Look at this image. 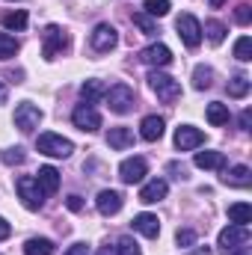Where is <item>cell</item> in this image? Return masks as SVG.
I'll return each mask as SVG.
<instances>
[{
    "mask_svg": "<svg viewBox=\"0 0 252 255\" xmlns=\"http://www.w3.org/2000/svg\"><path fill=\"white\" fill-rule=\"evenodd\" d=\"M145 80H148V86L157 92V98H160V101H166V104H172V101L181 95V83H178L175 77H169L166 71H157V68H151Z\"/></svg>",
    "mask_w": 252,
    "mask_h": 255,
    "instance_id": "cell-1",
    "label": "cell"
},
{
    "mask_svg": "<svg viewBox=\"0 0 252 255\" xmlns=\"http://www.w3.org/2000/svg\"><path fill=\"white\" fill-rule=\"evenodd\" d=\"M15 190H18V196H21V202H24L27 211H39V208L45 205V193L36 184L33 175H21V178L15 181Z\"/></svg>",
    "mask_w": 252,
    "mask_h": 255,
    "instance_id": "cell-2",
    "label": "cell"
},
{
    "mask_svg": "<svg viewBox=\"0 0 252 255\" xmlns=\"http://www.w3.org/2000/svg\"><path fill=\"white\" fill-rule=\"evenodd\" d=\"M65 48H68V33L60 24H48L45 33H42V54H45V60H54Z\"/></svg>",
    "mask_w": 252,
    "mask_h": 255,
    "instance_id": "cell-3",
    "label": "cell"
},
{
    "mask_svg": "<svg viewBox=\"0 0 252 255\" xmlns=\"http://www.w3.org/2000/svg\"><path fill=\"white\" fill-rule=\"evenodd\" d=\"M39 151L48 154V157H68L74 151V142L60 136V133H42L39 136Z\"/></svg>",
    "mask_w": 252,
    "mask_h": 255,
    "instance_id": "cell-4",
    "label": "cell"
},
{
    "mask_svg": "<svg viewBox=\"0 0 252 255\" xmlns=\"http://www.w3.org/2000/svg\"><path fill=\"white\" fill-rule=\"evenodd\" d=\"M104 98H107V107L113 110V113H127V110H133V89L127 86V83H116L110 92H104Z\"/></svg>",
    "mask_w": 252,
    "mask_h": 255,
    "instance_id": "cell-5",
    "label": "cell"
},
{
    "mask_svg": "<svg viewBox=\"0 0 252 255\" xmlns=\"http://www.w3.org/2000/svg\"><path fill=\"white\" fill-rule=\"evenodd\" d=\"M89 45H92L98 54L113 51V48L119 45V33H116V27H113V24H98V27L92 30V36H89Z\"/></svg>",
    "mask_w": 252,
    "mask_h": 255,
    "instance_id": "cell-6",
    "label": "cell"
},
{
    "mask_svg": "<svg viewBox=\"0 0 252 255\" xmlns=\"http://www.w3.org/2000/svg\"><path fill=\"white\" fill-rule=\"evenodd\" d=\"M175 30H178V36H181V42H184L187 48H199V45H202V24H199L193 15H178Z\"/></svg>",
    "mask_w": 252,
    "mask_h": 255,
    "instance_id": "cell-7",
    "label": "cell"
},
{
    "mask_svg": "<svg viewBox=\"0 0 252 255\" xmlns=\"http://www.w3.org/2000/svg\"><path fill=\"white\" fill-rule=\"evenodd\" d=\"M250 241V226H226L223 232H220V250L223 253H232V250H238V247H244Z\"/></svg>",
    "mask_w": 252,
    "mask_h": 255,
    "instance_id": "cell-8",
    "label": "cell"
},
{
    "mask_svg": "<svg viewBox=\"0 0 252 255\" xmlns=\"http://www.w3.org/2000/svg\"><path fill=\"white\" fill-rule=\"evenodd\" d=\"M71 122L74 128H80V130H98L101 128V113L92 107V104H77L74 107V113H71Z\"/></svg>",
    "mask_w": 252,
    "mask_h": 255,
    "instance_id": "cell-9",
    "label": "cell"
},
{
    "mask_svg": "<svg viewBox=\"0 0 252 255\" xmlns=\"http://www.w3.org/2000/svg\"><path fill=\"white\" fill-rule=\"evenodd\" d=\"M42 122V110L36 107V104H30V101H24V104H18L15 107V125L21 128L24 133H30V130H36Z\"/></svg>",
    "mask_w": 252,
    "mask_h": 255,
    "instance_id": "cell-10",
    "label": "cell"
},
{
    "mask_svg": "<svg viewBox=\"0 0 252 255\" xmlns=\"http://www.w3.org/2000/svg\"><path fill=\"white\" fill-rule=\"evenodd\" d=\"M139 60L145 65H151V68H166V65L172 63V51L166 48V45H148V48H142L139 51Z\"/></svg>",
    "mask_w": 252,
    "mask_h": 255,
    "instance_id": "cell-11",
    "label": "cell"
},
{
    "mask_svg": "<svg viewBox=\"0 0 252 255\" xmlns=\"http://www.w3.org/2000/svg\"><path fill=\"white\" fill-rule=\"evenodd\" d=\"M202 142H205V133H202L199 128L181 125L175 130V148H178V151H193V148H199Z\"/></svg>",
    "mask_w": 252,
    "mask_h": 255,
    "instance_id": "cell-12",
    "label": "cell"
},
{
    "mask_svg": "<svg viewBox=\"0 0 252 255\" xmlns=\"http://www.w3.org/2000/svg\"><path fill=\"white\" fill-rule=\"evenodd\" d=\"M145 172H148V163H145L142 157H127V160H122V166H119V178H122L125 184L142 181Z\"/></svg>",
    "mask_w": 252,
    "mask_h": 255,
    "instance_id": "cell-13",
    "label": "cell"
},
{
    "mask_svg": "<svg viewBox=\"0 0 252 255\" xmlns=\"http://www.w3.org/2000/svg\"><path fill=\"white\" fill-rule=\"evenodd\" d=\"M95 208H98V214H104V217L119 214V211H122V193L101 190V193H98V199H95Z\"/></svg>",
    "mask_w": 252,
    "mask_h": 255,
    "instance_id": "cell-14",
    "label": "cell"
},
{
    "mask_svg": "<svg viewBox=\"0 0 252 255\" xmlns=\"http://www.w3.org/2000/svg\"><path fill=\"white\" fill-rule=\"evenodd\" d=\"M36 184L42 187L45 196H54V193L60 190V172H57L54 166H39V172H36Z\"/></svg>",
    "mask_w": 252,
    "mask_h": 255,
    "instance_id": "cell-15",
    "label": "cell"
},
{
    "mask_svg": "<svg viewBox=\"0 0 252 255\" xmlns=\"http://www.w3.org/2000/svg\"><path fill=\"white\" fill-rule=\"evenodd\" d=\"M130 226H133V232H139V235H145V238H157V235H160V220H157L154 214H136V217L130 220Z\"/></svg>",
    "mask_w": 252,
    "mask_h": 255,
    "instance_id": "cell-16",
    "label": "cell"
},
{
    "mask_svg": "<svg viewBox=\"0 0 252 255\" xmlns=\"http://www.w3.org/2000/svg\"><path fill=\"white\" fill-rule=\"evenodd\" d=\"M166 190H169V187H166L163 178H151V181L139 190V202H142V205H154V202H160V199L166 196Z\"/></svg>",
    "mask_w": 252,
    "mask_h": 255,
    "instance_id": "cell-17",
    "label": "cell"
},
{
    "mask_svg": "<svg viewBox=\"0 0 252 255\" xmlns=\"http://www.w3.org/2000/svg\"><path fill=\"white\" fill-rule=\"evenodd\" d=\"M107 145L116 148V151L130 148V145H133V130H130V128H110V133H107Z\"/></svg>",
    "mask_w": 252,
    "mask_h": 255,
    "instance_id": "cell-18",
    "label": "cell"
},
{
    "mask_svg": "<svg viewBox=\"0 0 252 255\" xmlns=\"http://www.w3.org/2000/svg\"><path fill=\"white\" fill-rule=\"evenodd\" d=\"M223 181H226V184H232V187H250V184H252V172H250V166L238 163V166L226 169Z\"/></svg>",
    "mask_w": 252,
    "mask_h": 255,
    "instance_id": "cell-19",
    "label": "cell"
},
{
    "mask_svg": "<svg viewBox=\"0 0 252 255\" xmlns=\"http://www.w3.org/2000/svg\"><path fill=\"white\" fill-rule=\"evenodd\" d=\"M193 163L199 169H226V154L223 151H199Z\"/></svg>",
    "mask_w": 252,
    "mask_h": 255,
    "instance_id": "cell-20",
    "label": "cell"
},
{
    "mask_svg": "<svg viewBox=\"0 0 252 255\" xmlns=\"http://www.w3.org/2000/svg\"><path fill=\"white\" fill-rule=\"evenodd\" d=\"M139 136L148 139V142L160 139V136H163V119H160V116H145L142 125H139Z\"/></svg>",
    "mask_w": 252,
    "mask_h": 255,
    "instance_id": "cell-21",
    "label": "cell"
},
{
    "mask_svg": "<svg viewBox=\"0 0 252 255\" xmlns=\"http://www.w3.org/2000/svg\"><path fill=\"white\" fill-rule=\"evenodd\" d=\"M205 116H208V122L214 128L220 125H229V119H232V113H229V107L223 104V101H214V104H208V110H205Z\"/></svg>",
    "mask_w": 252,
    "mask_h": 255,
    "instance_id": "cell-22",
    "label": "cell"
},
{
    "mask_svg": "<svg viewBox=\"0 0 252 255\" xmlns=\"http://www.w3.org/2000/svg\"><path fill=\"white\" fill-rule=\"evenodd\" d=\"M229 220H232L235 226H250L252 223V205H247V202L229 205Z\"/></svg>",
    "mask_w": 252,
    "mask_h": 255,
    "instance_id": "cell-23",
    "label": "cell"
},
{
    "mask_svg": "<svg viewBox=\"0 0 252 255\" xmlns=\"http://www.w3.org/2000/svg\"><path fill=\"white\" fill-rule=\"evenodd\" d=\"M24 255H54V241L51 238H30L24 244Z\"/></svg>",
    "mask_w": 252,
    "mask_h": 255,
    "instance_id": "cell-24",
    "label": "cell"
},
{
    "mask_svg": "<svg viewBox=\"0 0 252 255\" xmlns=\"http://www.w3.org/2000/svg\"><path fill=\"white\" fill-rule=\"evenodd\" d=\"M104 92H107V89H104V83H101V80H95V77H92V80H86V83L80 86V95H83V101H86V104H95L98 98H104Z\"/></svg>",
    "mask_w": 252,
    "mask_h": 255,
    "instance_id": "cell-25",
    "label": "cell"
},
{
    "mask_svg": "<svg viewBox=\"0 0 252 255\" xmlns=\"http://www.w3.org/2000/svg\"><path fill=\"white\" fill-rule=\"evenodd\" d=\"M214 83V68L211 65H196L193 68V86L196 89H211Z\"/></svg>",
    "mask_w": 252,
    "mask_h": 255,
    "instance_id": "cell-26",
    "label": "cell"
},
{
    "mask_svg": "<svg viewBox=\"0 0 252 255\" xmlns=\"http://www.w3.org/2000/svg\"><path fill=\"white\" fill-rule=\"evenodd\" d=\"M229 95L232 98H247L250 95V77L247 74H235L229 80Z\"/></svg>",
    "mask_w": 252,
    "mask_h": 255,
    "instance_id": "cell-27",
    "label": "cell"
},
{
    "mask_svg": "<svg viewBox=\"0 0 252 255\" xmlns=\"http://www.w3.org/2000/svg\"><path fill=\"white\" fill-rule=\"evenodd\" d=\"M27 21H30V18H27L24 9H15V12H6V15H3V27H6V30H24Z\"/></svg>",
    "mask_w": 252,
    "mask_h": 255,
    "instance_id": "cell-28",
    "label": "cell"
},
{
    "mask_svg": "<svg viewBox=\"0 0 252 255\" xmlns=\"http://www.w3.org/2000/svg\"><path fill=\"white\" fill-rule=\"evenodd\" d=\"M202 33H208V42L211 45H223V39H226V24L223 21H205V30Z\"/></svg>",
    "mask_w": 252,
    "mask_h": 255,
    "instance_id": "cell-29",
    "label": "cell"
},
{
    "mask_svg": "<svg viewBox=\"0 0 252 255\" xmlns=\"http://www.w3.org/2000/svg\"><path fill=\"white\" fill-rule=\"evenodd\" d=\"M169 9H172V3H169V0H145V15L163 18V15H169Z\"/></svg>",
    "mask_w": 252,
    "mask_h": 255,
    "instance_id": "cell-30",
    "label": "cell"
},
{
    "mask_svg": "<svg viewBox=\"0 0 252 255\" xmlns=\"http://www.w3.org/2000/svg\"><path fill=\"white\" fill-rule=\"evenodd\" d=\"M15 54H18V42H15V36L0 33V60H9V57H15Z\"/></svg>",
    "mask_w": 252,
    "mask_h": 255,
    "instance_id": "cell-31",
    "label": "cell"
},
{
    "mask_svg": "<svg viewBox=\"0 0 252 255\" xmlns=\"http://www.w3.org/2000/svg\"><path fill=\"white\" fill-rule=\"evenodd\" d=\"M235 57H238L241 63H250L252 60V39L250 36H241V39L235 42Z\"/></svg>",
    "mask_w": 252,
    "mask_h": 255,
    "instance_id": "cell-32",
    "label": "cell"
},
{
    "mask_svg": "<svg viewBox=\"0 0 252 255\" xmlns=\"http://www.w3.org/2000/svg\"><path fill=\"white\" fill-rule=\"evenodd\" d=\"M133 24H136L145 36H154V33H157V24H154L151 15H145V12H133Z\"/></svg>",
    "mask_w": 252,
    "mask_h": 255,
    "instance_id": "cell-33",
    "label": "cell"
},
{
    "mask_svg": "<svg viewBox=\"0 0 252 255\" xmlns=\"http://www.w3.org/2000/svg\"><path fill=\"white\" fill-rule=\"evenodd\" d=\"M175 244H178L181 250H190V247L196 244V232H193V229H178V232H175Z\"/></svg>",
    "mask_w": 252,
    "mask_h": 255,
    "instance_id": "cell-34",
    "label": "cell"
},
{
    "mask_svg": "<svg viewBox=\"0 0 252 255\" xmlns=\"http://www.w3.org/2000/svg\"><path fill=\"white\" fill-rule=\"evenodd\" d=\"M235 21H238L241 27H247V24H250V21H252V6H250V3H241V6L235 9Z\"/></svg>",
    "mask_w": 252,
    "mask_h": 255,
    "instance_id": "cell-35",
    "label": "cell"
},
{
    "mask_svg": "<svg viewBox=\"0 0 252 255\" xmlns=\"http://www.w3.org/2000/svg\"><path fill=\"white\" fill-rule=\"evenodd\" d=\"M116 250H119V255H142V253H139V247H136V244H133L130 238H122Z\"/></svg>",
    "mask_w": 252,
    "mask_h": 255,
    "instance_id": "cell-36",
    "label": "cell"
},
{
    "mask_svg": "<svg viewBox=\"0 0 252 255\" xmlns=\"http://www.w3.org/2000/svg\"><path fill=\"white\" fill-rule=\"evenodd\" d=\"M24 157H27L24 148H9V151H3V160H6L9 166H12V163H24Z\"/></svg>",
    "mask_w": 252,
    "mask_h": 255,
    "instance_id": "cell-37",
    "label": "cell"
},
{
    "mask_svg": "<svg viewBox=\"0 0 252 255\" xmlns=\"http://www.w3.org/2000/svg\"><path fill=\"white\" fill-rule=\"evenodd\" d=\"M65 205H68V211H80V208H83V199H80V196H68Z\"/></svg>",
    "mask_w": 252,
    "mask_h": 255,
    "instance_id": "cell-38",
    "label": "cell"
},
{
    "mask_svg": "<svg viewBox=\"0 0 252 255\" xmlns=\"http://www.w3.org/2000/svg\"><path fill=\"white\" fill-rule=\"evenodd\" d=\"M65 255H89V247H86V244H74Z\"/></svg>",
    "mask_w": 252,
    "mask_h": 255,
    "instance_id": "cell-39",
    "label": "cell"
},
{
    "mask_svg": "<svg viewBox=\"0 0 252 255\" xmlns=\"http://www.w3.org/2000/svg\"><path fill=\"white\" fill-rule=\"evenodd\" d=\"M9 235H12V226H9V223H6V220L0 217V241H6Z\"/></svg>",
    "mask_w": 252,
    "mask_h": 255,
    "instance_id": "cell-40",
    "label": "cell"
},
{
    "mask_svg": "<svg viewBox=\"0 0 252 255\" xmlns=\"http://www.w3.org/2000/svg\"><path fill=\"white\" fill-rule=\"evenodd\" d=\"M250 125H252V110H244V113H241V128L250 130Z\"/></svg>",
    "mask_w": 252,
    "mask_h": 255,
    "instance_id": "cell-41",
    "label": "cell"
},
{
    "mask_svg": "<svg viewBox=\"0 0 252 255\" xmlns=\"http://www.w3.org/2000/svg\"><path fill=\"white\" fill-rule=\"evenodd\" d=\"M6 98H9V86H6V80L0 77V104H6Z\"/></svg>",
    "mask_w": 252,
    "mask_h": 255,
    "instance_id": "cell-42",
    "label": "cell"
},
{
    "mask_svg": "<svg viewBox=\"0 0 252 255\" xmlns=\"http://www.w3.org/2000/svg\"><path fill=\"white\" fill-rule=\"evenodd\" d=\"M226 255H252L247 247H238V250H232V253H226Z\"/></svg>",
    "mask_w": 252,
    "mask_h": 255,
    "instance_id": "cell-43",
    "label": "cell"
},
{
    "mask_svg": "<svg viewBox=\"0 0 252 255\" xmlns=\"http://www.w3.org/2000/svg\"><path fill=\"white\" fill-rule=\"evenodd\" d=\"M196 255H211V250L205 247V250H196Z\"/></svg>",
    "mask_w": 252,
    "mask_h": 255,
    "instance_id": "cell-44",
    "label": "cell"
},
{
    "mask_svg": "<svg viewBox=\"0 0 252 255\" xmlns=\"http://www.w3.org/2000/svg\"><path fill=\"white\" fill-rule=\"evenodd\" d=\"M223 3H226V0H211V6H223Z\"/></svg>",
    "mask_w": 252,
    "mask_h": 255,
    "instance_id": "cell-45",
    "label": "cell"
}]
</instances>
